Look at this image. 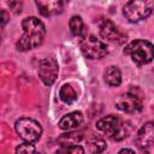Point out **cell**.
Segmentation results:
<instances>
[{
    "label": "cell",
    "instance_id": "17",
    "mask_svg": "<svg viewBox=\"0 0 154 154\" xmlns=\"http://www.w3.org/2000/svg\"><path fill=\"white\" fill-rule=\"evenodd\" d=\"M59 97L64 103H72L77 100V93L70 84H64L59 90Z\"/></svg>",
    "mask_w": 154,
    "mask_h": 154
},
{
    "label": "cell",
    "instance_id": "16",
    "mask_svg": "<svg viewBox=\"0 0 154 154\" xmlns=\"http://www.w3.org/2000/svg\"><path fill=\"white\" fill-rule=\"evenodd\" d=\"M69 25H70L71 34L73 36H78V37L85 36V26L81 16H72L69 22Z\"/></svg>",
    "mask_w": 154,
    "mask_h": 154
},
{
    "label": "cell",
    "instance_id": "7",
    "mask_svg": "<svg viewBox=\"0 0 154 154\" xmlns=\"http://www.w3.org/2000/svg\"><path fill=\"white\" fill-rule=\"evenodd\" d=\"M59 72L58 61L54 57L43 58L38 65V77L46 85H52Z\"/></svg>",
    "mask_w": 154,
    "mask_h": 154
},
{
    "label": "cell",
    "instance_id": "18",
    "mask_svg": "<svg viewBox=\"0 0 154 154\" xmlns=\"http://www.w3.org/2000/svg\"><path fill=\"white\" fill-rule=\"evenodd\" d=\"M55 154H84V149L78 144L66 146V147H60L55 152Z\"/></svg>",
    "mask_w": 154,
    "mask_h": 154
},
{
    "label": "cell",
    "instance_id": "13",
    "mask_svg": "<svg viewBox=\"0 0 154 154\" xmlns=\"http://www.w3.org/2000/svg\"><path fill=\"white\" fill-rule=\"evenodd\" d=\"M107 148V143L103 137L99 135H93L88 138V149L91 154H100Z\"/></svg>",
    "mask_w": 154,
    "mask_h": 154
},
{
    "label": "cell",
    "instance_id": "11",
    "mask_svg": "<svg viewBox=\"0 0 154 154\" xmlns=\"http://www.w3.org/2000/svg\"><path fill=\"white\" fill-rule=\"evenodd\" d=\"M35 5L43 17H52L61 13L64 2L59 0H38L35 1Z\"/></svg>",
    "mask_w": 154,
    "mask_h": 154
},
{
    "label": "cell",
    "instance_id": "6",
    "mask_svg": "<svg viewBox=\"0 0 154 154\" xmlns=\"http://www.w3.org/2000/svg\"><path fill=\"white\" fill-rule=\"evenodd\" d=\"M81 51L88 59H101L108 53L107 46L94 35H85L82 38Z\"/></svg>",
    "mask_w": 154,
    "mask_h": 154
},
{
    "label": "cell",
    "instance_id": "10",
    "mask_svg": "<svg viewBox=\"0 0 154 154\" xmlns=\"http://www.w3.org/2000/svg\"><path fill=\"white\" fill-rule=\"evenodd\" d=\"M136 143L142 149H150L154 143V125L152 122L146 123L137 132Z\"/></svg>",
    "mask_w": 154,
    "mask_h": 154
},
{
    "label": "cell",
    "instance_id": "15",
    "mask_svg": "<svg viewBox=\"0 0 154 154\" xmlns=\"http://www.w3.org/2000/svg\"><path fill=\"white\" fill-rule=\"evenodd\" d=\"M83 138V134L82 132H76V131H67L65 134H63L59 138L58 142L60 144V147H66V146H75L77 143H79Z\"/></svg>",
    "mask_w": 154,
    "mask_h": 154
},
{
    "label": "cell",
    "instance_id": "12",
    "mask_svg": "<svg viewBox=\"0 0 154 154\" xmlns=\"http://www.w3.org/2000/svg\"><path fill=\"white\" fill-rule=\"evenodd\" d=\"M83 123V114L82 112L75 111L71 113H67L59 120V128L65 131H71L76 128H78Z\"/></svg>",
    "mask_w": 154,
    "mask_h": 154
},
{
    "label": "cell",
    "instance_id": "20",
    "mask_svg": "<svg viewBox=\"0 0 154 154\" xmlns=\"http://www.w3.org/2000/svg\"><path fill=\"white\" fill-rule=\"evenodd\" d=\"M10 20V12L7 10H0V28L5 26Z\"/></svg>",
    "mask_w": 154,
    "mask_h": 154
},
{
    "label": "cell",
    "instance_id": "21",
    "mask_svg": "<svg viewBox=\"0 0 154 154\" xmlns=\"http://www.w3.org/2000/svg\"><path fill=\"white\" fill-rule=\"evenodd\" d=\"M8 6L14 13H20L22 7H23V2L22 1H11V2H8Z\"/></svg>",
    "mask_w": 154,
    "mask_h": 154
},
{
    "label": "cell",
    "instance_id": "22",
    "mask_svg": "<svg viewBox=\"0 0 154 154\" xmlns=\"http://www.w3.org/2000/svg\"><path fill=\"white\" fill-rule=\"evenodd\" d=\"M118 154H135V152L132 150V149H129V148H124V149H122Z\"/></svg>",
    "mask_w": 154,
    "mask_h": 154
},
{
    "label": "cell",
    "instance_id": "9",
    "mask_svg": "<svg viewBox=\"0 0 154 154\" xmlns=\"http://www.w3.org/2000/svg\"><path fill=\"white\" fill-rule=\"evenodd\" d=\"M116 107L126 113H135L142 109V101L136 95L131 93H125L117 99Z\"/></svg>",
    "mask_w": 154,
    "mask_h": 154
},
{
    "label": "cell",
    "instance_id": "25",
    "mask_svg": "<svg viewBox=\"0 0 154 154\" xmlns=\"http://www.w3.org/2000/svg\"><path fill=\"white\" fill-rule=\"evenodd\" d=\"M37 154H43V153H37Z\"/></svg>",
    "mask_w": 154,
    "mask_h": 154
},
{
    "label": "cell",
    "instance_id": "24",
    "mask_svg": "<svg viewBox=\"0 0 154 154\" xmlns=\"http://www.w3.org/2000/svg\"><path fill=\"white\" fill-rule=\"evenodd\" d=\"M0 43H1V35H0Z\"/></svg>",
    "mask_w": 154,
    "mask_h": 154
},
{
    "label": "cell",
    "instance_id": "3",
    "mask_svg": "<svg viewBox=\"0 0 154 154\" xmlns=\"http://www.w3.org/2000/svg\"><path fill=\"white\" fill-rule=\"evenodd\" d=\"M154 2L152 0H134L128 1L123 7L125 18L131 23H137L152 14Z\"/></svg>",
    "mask_w": 154,
    "mask_h": 154
},
{
    "label": "cell",
    "instance_id": "5",
    "mask_svg": "<svg viewBox=\"0 0 154 154\" xmlns=\"http://www.w3.org/2000/svg\"><path fill=\"white\" fill-rule=\"evenodd\" d=\"M16 131L22 140L28 143H32L40 140L42 135V126L38 122L31 118H19L16 122Z\"/></svg>",
    "mask_w": 154,
    "mask_h": 154
},
{
    "label": "cell",
    "instance_id": "23",
    "mask_svg": "<svg viewBox=\"0 0 154 154\" xmlns=\"http://www.w3.org/2000/svg\"><path fill=\"white\" fill-rule=\"evenodd\" d=\"M142 154H149V153H148V152H144V153H142Z\"/></svg>",
    "mask_w": 154,
    "mask_h": 154
},
{
    "label": "cell",
    "instance_id": "14",
    "mask_svg": "<svg viewBox=\"0 0 154 154\" xmlns=\"http://www.w3.org/2000/svg\"><path fill=\"white\" fill-rule=\"evenodd\" d=\"M105 82L111 87H118L122 83V72L117 66H109L105 71Z\"/></svg>",
    "mask_w": 154,
    "mask_h": 154
},
{
    "label": "cell",
    "instance_id": "2",
    "mask_svg": "<svg viewBox=\"0 0 154 154\" xmlns=\"http://www.w3.org/2000/svg\"><path fill=\"white\" fill-rule=\"evenodd\" d=\"M124 53L130 55L132 61L137 65H146L153 60L154 48L152 42L147 40L131 41L124 49Z\"/></svg>",
    "mask_w": 154,
    "mask_h": 154
},
{
    "label": "cell",
    "instance_id": "19",
    "mask_svg": "<svg viewBox=\"0 0 154 154\" xmlns=\"http://www.w3.org/2000/svg\"><path fill=\"white\" fill-rule=\"evenodd\" d=\"M16 154H35V147L31 143H22L16 148Z\"/></svg>",
    "mask_w": 154,
    "mask_h": 154
},
{
    "label": "cell",
    "instance_id": "1",
    "mask_svg": "<svg viewBox=\"0 0 154 154\" xmlns=\"http://www.w3.org/2000/svg\"><path fill=\"white\" fill-rule=\"evenodd\" d=\"M23 35L16 43V47L20 52L30 51L38 47L45 38L46 26L42 20L36 17H26L22 22Z\"/></svg>",
    "mask_w": 154,
    "mask_h": 154
},
{
    "label": "cell",
    "instance_id": "4",
    "mask_svg": "<svg viewBox=\"0 0 154 154\" xmlns=\"http://www.w3.org/2000/svg\"><path fill=\"white\" fill-rule=\"evenodd\" d=\"M96 128L100 131H102L108 138H111L113 141H122L123 138H125L128 136L126 130H125L120 118L117 116H113V114L101 118L96 123Z\"/></svg>",
    "mask_w": 154,
    "mask_h": 154
},
{
    "label": "cell",
    "instance_id": "8",
    "mask_svg": "<svg viewBox=\"0 0 154 154\" xmlns=\"http://www.w3.org/2000/svg\"><path fill=\"white\" fill-rule=\"evenodd\" d=\"M100 36L111 43L120 45L125 41V35L118 29V26L109 19H105L100 24Z\"/></svg>",
    "mask_w": 154,
    "mask_h": 154
}]
</instances>
